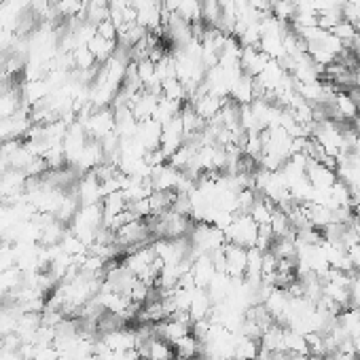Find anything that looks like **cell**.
Listing matches in <instances>:
<instances>
[{"instance_id": "cell-2", "label": "cell", "mask_w": 360, "mask_h": 360, "mask_svg": "<svg viewBox=\"0 0 360 360\" xmlns=\"http://www.w3.org/2000/svg\"><path fill=\"white\" fill-rule=\"evenodd\" d=\"M193 360H202V358H193Z\"/></svg>"}, {"instance_id": "cell-1", "label": "cell", "mask_w": 360, "mask_h": 360, "mask_svg": "<svg viewBox=\"0 0 360 360\" xmlns=\"http://www.w3.org/2000/svg\"><path fill=\"white\" fill-rule=\"evenodd\" d=\"M174 352H176V360H193L200 358V339L189 333L183 339H178L174 343Z\"/></svg>"}]
</instances>
